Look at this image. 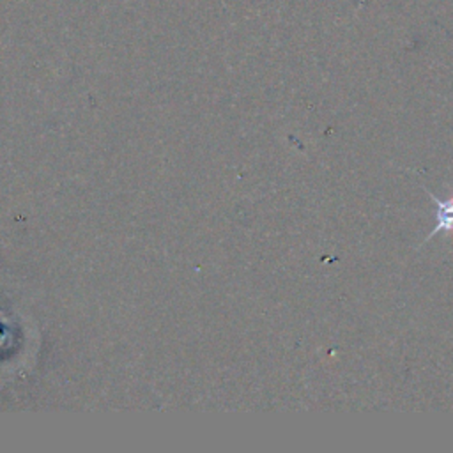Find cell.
Returning a JSON list of instances; mask_svg holds the SVG:
<instances>
[{
  "instance_id": "obj_1",
  "label": "cell",
  "mask_w": 453,
  "mask_h": 453,
  "mask_svg": "<svg viewBox=\"0 0 453 453\" xmlns=\"http://www.w3.org/2000/svg\"><path fill=\"white\" fill-rule=\"evenodd\" d=\"M425 191H426V195L430 196V200L437 205L435 226L430 230V234H428V235L425 237V241H423V242H428V239H430L432 235L439 234V232H446V234L453 232V193H449L448 198L441 200V198H437L432 191H428L426 188H425Z\"/></svg>"
}]
</instances>
